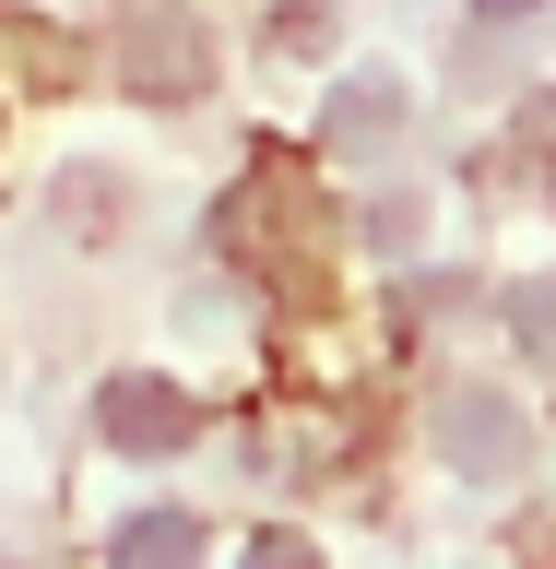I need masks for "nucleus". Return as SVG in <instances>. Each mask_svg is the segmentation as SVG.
Segmentation results:
<instances>
[{
  "mask_svg": "<svg viewBox=\"0 0 556 569\" xmlns=\"http://www.w3.org/2000/svg\"><path fill=\"white\" fill-rule=\"evenodd\" d=\"M190 427H202V403H190V380H154V368H119V380L95 391V439L131 462H166L190 451Z\"/></svg>",
  "mask_w": 556,
  "mask_h": 569,
  "instance_id": "nucleus-1",
  "label": "nucleus"
},
{
  "mask_svg": "<svg viewBox=\"0 0 556 569\" xmlns=\"http://www.w3.org/2000/svg\"><path fill=\"white\" fill-rule=\"evenodd\" d=\"M438 451H451L462 475H522V462H533V427H522L509 391H451V403H438Z\"/></svg>",
  "mask_w": 556,
  "mask_h": 569,
  "instance_id": "nucleus-2",
  "label": "nucleus"
},
{
  "mask_svg": "<svg viewBox=\"0 0 556 569\" xmlns=\"http://www.w3.org/2000/svg\"><path fill=\"white\" fill-rule=\"evenodd\" d=\"M202 83H213V36L190 24L178 0H154V12L131 24V96L166 107V96H202Z\"/></svg>",
  "mask_w": 556,
  "mask_h": 569,
  "instance_id": "nucleus-3",
  "label": "nucleus"
},
{
  "mask_svg": "<svg viewBox=\"0 0 556 569\" xmlns=\"http://www.w3.org/2000/svg\"><path fill=\"white\" fill-rule=\"evenodd\" d=\"M403 119H415V96H403L391 71H355L344 96H332V119H320V142H332V154H367V142H391Z\"/></svg>",
  "mask_w": 556,
  "mask_h": 569,
  "instance_id": "nucleus-4",
  "label": "nucleus"
},
{
  "mask_svg": "<svg viewBox=\"0 0 556 569\" xmlns=\"http://www.w3.org/2000/svg\"><path fill=\"white\" fill-rule=\"evenodd\" d=\"M107 569H202V522L190 510H131L107 533Z\"/></svg>",
  "mask_w": 556,
  "mask_h": 569,
  "instance_id": "nucleus-5",
  "label": "nucleus"
},
{
  "mask_svg": "<svg viewBox=\"0 0 556 569\" xmlns=\"http://www.w3.org/2000/svg\"><path fill=\"white\" fill-rule=\"evenodd\" d=\"M509 332H522L533 368H556V273L545 284H509Z\"/></svg>",
  "mask_w": 556,
  "mask_h": 569,
  "instance_id": "nucleus-6",
  "label": "nucleus"
},
{
  "mask_svg": "<svg viewBox=\"0 0 556 569\" xmlns=\"http://www.w3.org/2000/svg\"><path fill=\"white\" fill-rule=\"evenodd\" d=\"M332 24H344V0H296V12H273V48L320 60V48H332Z\"/></svg>",
  "mask_w": 556,
  "mask_h": 569,
  "instance_id": "nucleus-7",
  "label": "nucleus"
},
{
  "mask_svg": "<svg viewBox=\"0 0 556 569\" xmlns=\"http://www.w3.org/2000/svg\"><path fill=\"white\" fill-rule=\"evenodd\" d=\"M522 154L545 167V202H556V96H533V107H522Z\"/></svg>",
  "mask_w": 556,
  "mask_h": 569,
  "instance_id": "nucleus-8",
  "label": "nucleus"
},
{
  "mask_svg": "<svg viewBox=\"0 0 556 569\" xmlns=\"http://www.w3.org/2000/svg\"><path fill=\"white\" fill-rule=\"evenodd\" d=\"M60 190H71V226H119V202H107V190H119V178H95V167H83V178H60Z\"/></svg>",
  "mask_w": 556,
  "mask_h": 569,
  "instance_id": "nucleus-9",
  "label": "nucleus"
},
{
  "mask_svg": "<svg viewBox=\"0 0 556 569\" xmlns=\"http://www.w3.org/2000/svg\"><path fill=\"white\" fill-rule=\"evenodd\" d=\"M474 24H486V36H522V24H545V0H474Z\"/></svg>",
  "mask_w": 556,
  "mask_h": 569,
  "instance_id": "nucleus-10",
  "label": "nucleus"
},
{
  "mask_svg": "<svg viewBox=\"0 0 556 569\" xmlns=\"http://www.w3.org/2000/svg\"><path fill=\"white\" fill-rule=\"evenodd\" d=\"M367 238H380V249H415V202H367Z\"/></svg>",
  "mask_w": 556,
  "mask_h": 569,
  "instance_id": "nucleus-11",
  "label": "nucleus"
},
{
  "mask_svg": "<svg viewBox=\"0 0 556 569\" xmlns=\"http://www.w3.org/2000/svg\"><path fill=\"white\" fill-rule=\"evenodd\" d=\"M249 569H320V546H296V533H261V546H249Z\"/></svg>",
  "mask_w": 556,
  "mask_h": 569,
  "instance_id": "nucleus-12",
  "label": "nucleus"
}]
</instances>
